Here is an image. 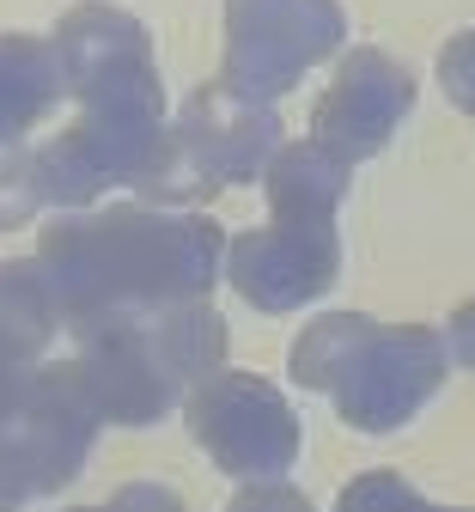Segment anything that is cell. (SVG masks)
<instances>
[{
    "label": "cell",
    "mask_w": 475,
    "mask_h": 512,
    "mask_svg": "<svg viewBox=\"0 0 475 512\" xmlns=\"http://www.w3.org/2000/svg\"><path fill=\"white\" fill-rule=\"evenodd\" d=\"M195 433L238 476H275L293 458V421L256 378H226L195 403Z\"/></svg>",
    "instance_id": "cell-1"
},
{
    "label": "cell",
    "mask_w": 475,
    "mask_h": 512,
    "mask_svg": "<svg viewBox=\"0 0 475 512\" xmlns=\"http://www.w3.org/2000/svg\"><path fill=\"white\" fill-rule=\"evenodd\" d=\"M43 287L31 263L0 269V415L13 409V397L31 378V348L43 342Z\"/></svg>",
    "instance_id": "cell-2"
},
{
    "label": "cell",
    "mask_w": 475,
    "mask_h": 512,
    "mask_svg": "<svg viewBox=\"0 0 475 512\" xmlns=\"http://www.w3.org/2000/svg\"><path fill=\"white\" fill-rule=\"evenodd\" d=\"M49 98H55L49 55L31 37H0V141H19L49 110Z\"/></svg>",
    "instance_id": "cell-3"
},
{
    "label": "cell",
    "mask_w": 475,
    "mask_h": 512,
    "mask_svg": "<svg viewBox=\"0 0 475 512\" xmlns=\"http://www.w3.org/2000/svg\"><path fill=\"white\" fill-rule=\"evenodd\" d=\"M37 488H49V482H43V470H37V458L19 445V433L0 427V512H13V506H19V500H31Z\"/></svg>",
    "instance_id": "cell-4"
},
{
    "label": "cell",
    "mask_w": 475,
    "mask_h": 512,
    "mask_svg": "<svg viewBox=\"0 0 475 512\" xmlns=\"http://www.w3.org/2000/svg\"><path fill=\"white\" fill-rule=\"evenodd\" d=\"M342 512H415V500L402 494L390 476H372L366 488H354V494L342 500Z\"/></svg>",
    "instance_id": "cell-5"
},
{
    "label": "cell",
    "mask_w": 475,
    "mask_h": 512,
    "mask_svg": "<svg viewBox=\"0 0 475 512\" xmlns=\"http://www.w3.org/2000/svg\"><path fill=\"white\" fill-rule=\"evenodd\" d=\"M110 512H177V506H171L165 494H122Z\"/></svg>",
    "instance_id": "cell-6"
}]
</instances>
